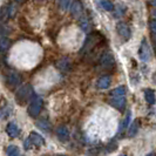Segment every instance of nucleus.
<instances>
[{
	"label": "nucleus",
	"instance_id": "obj_23",
	"mask_svg": "<svg viewBox=\"0 0 156 156\" xmlns=\"http://www.w3.org/2000/svg\"><path fill=\"white\" fill-rule=\"evenodd\" d=\"M37 126H38L39 128H41L42 130H45V132H49V130H51V125L47 122L46 120H40V121H38V122H37Z\"/></svg>",
	"mask_w": 156,
	"mask_h": 156
},
{
	"label": "nucleus",
	"instance_id": "obj_14",
	"mask_svg": "<svg viewBox=\"0 0 156 156\" xmlns=\"http://www.w3.org/2000/svg\"><path fill=\"white\" fill-rule=\"evenodd\" d=\"M110 83H112V79H110V76L109 75H105V76H102V78L99 79L96 86H98L99 89H107V88L110 86Z\"/></svg>",
	"mask_w": 156,
	"mask_h": 156
},
{
	"label": "nucleus",
	"instance_id": "obj_17",
	"mask_svg": "<svg viewBox=\"0 0 156 156\" xmlns=\"http://www.w3.org/2000/svg\"><path fill=\"white\" fill-rule=\"evenodd\" d=\"M144 98H146V101L148 102L149 105H154L156 101L154 90H153V89H149V88L144 90Z\"/></svg>",
	"mask_w": 156,
	"mask_h": 156
},
{
	"label": "nucleus",
	"instance_id": "obj_30",
	"mask_svg": "<svg viewBox=\"0 0 156 156\" xmlns=\"http://www.w3.org/2000/svg\"><path fill=\"white\" fill-rule=\"evenodd\" d=\"M153 4H154V5L156 6V0H154V1H153Z\"/></svg>",
	"mask_w": 156,
	"mask_h": 156
},
{
	"label": "nucleus",
	"instance_id": "obj_6",
	"mask_svg": "<svg viewBox=\"0 0 156 156\" xmlns=\"http://www.w3.org/2000/svg\"><path fill=\"white\" fill-rule=\"evenodd\" d=\"M139 56H140L142 62H147L151 58V51H150V47H149L146 39H143L141 42L140 49H139Z\"/></svg>",
	"mask_w": 156,
	"mask_h": 156
},
{
	"label": "nucleus",
	"instance_id": "obj_13",
	"mask_svg": "<svg viewBox=\"0 0 156 156\" xmlns=\"http://www.w3.org/2000/svg\"><path fill=\"white\" fill-rule=\"evenodd\" d=\"M56 135H58L59 140L65 142V141H67L68 139H69V130H68L67 127L60 126V127L56 129Z\"/></svg>",
	"mask_w": 156,
	"mask_h": 156
},
{
	"label": "nucleus",
	"instance_id": "obj_7",
	"mask_svg": "<svg viewBox=\"0 0 156 156\" xmlns=\"http://www.w3.org/2000/svg\"><path fill=\"white\" fill-rule=\"evenodd\" d=\"M116 31H117V33H119V35L122 38L123 41H128V40L130 39V37H132V31H130L129 26L126 23H123V21L117 23Z\"/></svg>",
	"mask_w": 156,
	"mask_h": 156
},
{
	"label": "nucleus",
	"instance_id": "obj_26",
	"mask_svg": "<svg viewBox=\"0 0 156 156\" xmlns=\"http://www.w3.org/2000/svg\"><path fill=\"white\" fill-rule=\"evenodd\" d=\"M59 5H60L61 9L67 11L70 6V0H59Z\"/></svg>",
	"mask_w": 156,
	"mask_h": 156
},
{
	"label": "nucleus",
	"instance_id": "obj_24",
	"mask_svg": "<svg viewBox=\"0 0 156 156\" xmlns=\"http://www.w3.org/2000/svg\"><path fill=\"white\" fill-rule=\"evenodd\" d=\"M100 4H101V6L103 7V9H106L108 12L114 9V5H113V2H110L109 0H101Z\"/></svg>",
	"mask_w": 156,
	"mask_h": 156
},
{
	"label": "nucleus",
	"instance_id": "obj_16",
	"mask_svg": "<svg viewBox=\"0 0 156 156\" xmlns=\"http://www.w3.org/2000/svg\"><path fill=\"white\" fill-rule=\"evenodd\" d=\"M11 46V40L7 37L1 35L0 37V53H5Z\"/></svg>",
	"mask_w": 156,
	"mask_h": 156
},
{
	"label": "nucleus",
	"instance_id": "obj_22",
	"mask_svg": "<svg viewBox=\"0 0 156 156\" xmlns=\"http://www.w3.org/2000/svg\"><path fill=\"white\" fill-rule=\"evenodd\" d=\"M11 114H12V107L11 106H6L5 108L0 109V119H7Z\"/></svg>",
	"mask_w": 156,
	"mask_h": 156
},
{
	"label": "nucleus",
	"instance_id": "obj_21",
	"mask_svg": "<svg viewBox=\"0 0 156 156\" xmlns=\"http://www.w3.org/2000/svg\"><path fill=\"white\" fill-rule=\"evenodd\" d=\"M130 119H132V112H130V110H128V112H127V116H126V119L122 121V123H121V126H120V132L125 130L126 128L128 127L129 122H130Z\"/></svg>",
	"mask_w": 156,
	"mask_h": 156
},
{
	"label": "nucleus",
	"instance_id": "obj_28",
	"mask_svg": "<svg viewBox=\"0 0 156 156\" xmlns=\"http://www.w3.org/2000/svg\"><path fill=\"white\" fill-rule=\"evenodd\" d=\"M151 34H153L151 37H153V42H154V47H155V52H156V32L155 33H151Z\"/></svg>",
	"mask_w": 156,
	"mask_h": 156
},
{
	"label": "nucleus",
	"instance_id": "obj_29",
	"mask_svg": "<svg viewBox=\"0 0 156 156\" xmlns=\"http://www.w3.org/2000/svg\"><path fill=\"white\" fill-rule=\"evenodd\" d=\"M14 2H16L18 5H21V4H23V2H26V0H13Z\"/></svg>",
	"mask_w": 156,
	"mask_h": 156
},
{
	"label": "nucleus",
	"instance_id": "obj_18",
	"mask_svg": "<svg viewBox=\"0 0 156 156\" xmlns=\"http://www.w3.org/2000/svg\"><path fill=\"white\" fill-rule=\"evenodd\" d=\"M139 128H140V121L136 120V121L133 122V125L130 126V129L128 130V136H129V137L135 136V135L137 134V132H139Z\"/></svg>",
	"mask_w": 156,
	"mask_h": 156
},
{
	"label": "nucleus",
	"instance_id": "obj_12",
	"mask_svg": "<svg viewBox=\"0 0 156 156\" xmlns=\"http://www.w3.org/2000/svg\"><path fill=\"white\" fill-rule=\"evenodd\" d=\"M6 133L9 137H12V139H14L19 134H20V129H19V127L14 123V122H9L7 126H6Z\"/></svg>",
	"mask_w": 156,
	"mask_h": 156
},
{
	"label": "nucleus",
	"instance_id": "obj_25",
	"mask_svg": "<svg viewBox=\"0 0 156 156\" xmlns=\"http://www.w3.org/2000/svg\"><path fill=\"white\" fill-rule=\"evenodd\" d=\"M58 67L62 70L68 69V68H69V61H68V59H62V60H60V61L58 62Z\"/></svg>",
	"mask_w": 156,
	"mask_h": 156
},
{
	"label": "nucleus",
	"instance_id": "obj_3",
	"mask_svg": "<svg viewBox=\"0 0 156 156\" xmlns=\"http://www.w3.org/2000/svg\"><path fill=\"white\" fill-rule=\"evenodd\" d=\"M42 103H44L42 99L40 96H38V95H34L32 98L31 103L28 106V114H30V116L37 117L39 115L40 112H41V108H42Z\"/></svg>",
	"mask_w": 156,
	"mask_h": 156
},
{
	"label": "nucleus",
	"instance_id": "obj_9",
	"mask_svg": "<svg viewBox=\"0 0 156 156\" xmlns=\"http://www.w3.org/2000/svg\"><path fill=\"white\" fill-rule=\"evenodd\" d=\"M110 106H113L114 108L119 110H123L126 107V98L125 96H110L108 100Z\"/></svg>",
	"mask_w": 156,
	"mask_h": 156
},
{
	"label": "nucleus",
	"instance_id": "obj_2",
	"mask_svg": "<svg viewBox=\"0 0 156 156\" xmlns=\"http://www.w3.org/2000/svg\"><path fill=\"white\" fill-rule=\"evenodd\" d=\"M34 90L32 88L31 85H25L23 87H21L18 92L16 93V101L18 105L23 106L25 103H27L28 101H31L32 98L34 96Z\"/></svg>",
	"mask_w": 156,
	"mask_h": 156
},
{
	"label": "nucleus",
	"instance_id": "obj_11",
	"mask_svg": "<svg viewBox=\"0 0 156 156\" xmlns=\"http://www.w3.org/2000/svg\"><path fill=\"white\" fill-rule=\"evenodd\" d=\"M28 139L31 140L32 144L34 146V147H41V146H44L45 144V139L40 135V134L35 133V132H32L31 134H30V136H28Z\"/></svg>",
	"mask_w": 156,
	"mask_h": 156
},
{
	"label": "nucleus",
	"instance_id": "obj_8",
	"mask_svg": "<svg viewBox=\"0 0 156 156\" xmlns=\"http://www.w3.org/2000/svg\"><path fill=\"white\" fill-rule=\"evenodd\" d=\"M23 81L21 75L18 73V72H11L6 78V82H7V86L11 88H14V87L19 86Z\"/></svg>",
	"mask_w": 156,
	"mask_h": 156
},
{
	"label": "nucleus",
	"instance_id": "obj_31",
	"mask_svg": "<svg viewBox=\"0 0 156 156\" xmlns=\"http://www.w3.org/2000/svg\"><path fill=\"white\" fill-rule=\"evenodd\" d=\"M154 14H155V16H156V11H155V12H154Z\"/></svg>",
	"mask_w": 156,
	"mask_h": 156
},
{
	"label": "nucleus",
	"instance_id": "obj_19",
	"mask_svg": "<svg viewBox=\"0 0 156 156\" xmlns=\"http://www.w3.org/2000/svg\"><path fill=\"white\" fill-rule=\"evenodd\" d=\"M6 154L9 156H18L20 155V150H19V148L16 146L11 144V146H8L7 148H6Z\"/></svg>",
	"mask_w": 156,
	"mask_h": 156
},
{
	"label": "nucleus",
	"instance_id": "obj_20",
	"mask_svg": "<svg viewBox=\"0 0 156 156\" xmlns=\"http://www.w3.org/2000/svg\"><path fill=\"white\" fill-rule=\"evenodd\" d=\"M126 90H127V89H126L125 86H119V87H116L115 89L112 90L110 95H113V96H125Z\"/></svg>",
	"mask_w": 156,
	"mask_h": 156
},
{
	"label": "nucleus",
	"instance_id": "obj_10",
	"mask_svg": "<svg viewBox=\"0 0 156 156\" xmlns=\"http://www.w3.org/2000/svg\"><path fill=\"white\" fill-rule=\"evenodd\" d=\"M69 9H70L72 16H75V18H80V16H82V13H83V5H82L81 1L75 0V1H73V2L70 4Z\"/></svg>",
	"mask_w": 156,
	"mask_h": 156
},
{
	"label": "nucleus",
	"instance_id": "obj_27",
	"mask_svg": "<svg viewBox=\"0 0 156 156\" xmlns=\"http://www.w3.org/2000/svg\"><path fill=\"white\" fill-rule=\"evenodd\" d=\"M32 147H33V144H32L31 140L27 137L26 140L23 141V148H25V150H30V149H32Z\"/></svg>",
	"mask_w": 156,
	"mask_h": 156
},
{
	"label": "nucleus",
	"instance_id": "obj_1",
	"mask_svg": "<svg viewBox=\"0 0 156 156\" xmlns=\"http://www.w3.org/2000/svg\"><path fill=\"white\" fill-rule=\"evenodd\" d=\"M102 40H103V38H102V35L100 34V33H98V32L90 33V34L87 37V39H86V41H85V44H83L82 48H81L80 53H81L82 55L90 53L94 48L101 42Z\"/></svg>",
	"mask_w": 156,
	"mask_h": 156
},
{
	"label": "nucleus",
	"instance_id": "obj_15",
	"mask_svg": "<svg viewBox=\"0 0 156 156\" xmlns=\"http://www.w3.org/2000/svg\"><path fill=\"white\" fill-rule=\"evenodd\" d=\"M80 27L85 32H88L92 27V23H90V19L86 16H80Z\"/></svg>",
	"mask_w": 156,
	"mask_h": 156
},
{
	"label": "nucleus",
	"instance_id": "obj_5",
	"mask_svg": "<svg viewBox=\"0 0 156 156\" xmlns=\"http://www.w3.org/2000/svg\"><path fill=\"white\" fill-rule=\"evenodd\" d=\"M16 14V7L12 4H6L0 8V21L5 23L9 18H13Z\"/></svg>",
	"mask_w": 156,
	"mask_h": 156
},
{
	"label": "nucleus",
	"instance_id": "obj_4",
	"mask_svg": "<svg viewBox=\"0 0 156 156\" xmlns=\"http://www.w3.org/2000/svg\"><path fill=\"white\" fill-rule=\"evenodd\" d=\"M100 63H101L102 68L106 70H112L115 68L116 66V61H115V58L114 55L112 54L110 52H106L103 53L100 59Z\"/></svg>",
	"mask_w": 156,
	"mask_h": 156
}]
</instances>
